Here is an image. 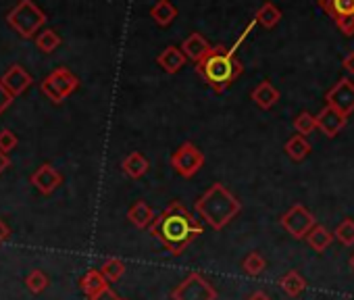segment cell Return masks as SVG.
<instances>
[{
	"instance_id": "obj_1",
	"label": "cell",
	"mask_w": 354,
	"mask_h": 300,
	"mask_svg": "<svg viewBox=\"0 0 354 300\" xmlns=\"http://www.w3.org/2000/svg\"><path fill=\"white\" fill-rule=\"evenodd\" d=\"M203 232L198 217H194L182 203H171L150 225V236L173 256L184 254Z\"/></svg>"
},
{
	"instance_id": "obj_2",
	"label": "cell",
	"mask_w": 354,
	"mask_h": 300,
	"mask_svg": "<svg viewBox=\"0 0 354 300\" xmlns=\"http://www.w3.org/2000/svg\"><path fill=\"white\" fill-rule=\"evenodd\" d=\"M254 26H257V21L252 19V21L244 28V32L240 34V38L236 40L234 46L225 48L223 44H217V46L211 48V53H209L201 63H196V73L211 86L213 92L223 94V92L230 90V88L236 84V79L244 73V65H242V61L236 57V53H238V48L242 46V42L246 40V36L254 30Z\"/></svg>"
},
{
	"instance_id": "obj_3",
	"label": "cell",
	"mask_w": 354,
	"mask_h": 300,
	"mask_svg": "<svg viewBox=\"0 0 354 300\" xmlns=\"http://www.w3.org/2000/svg\"><path fill=\"white\" fill-rule=\"evenodd\" d=\"M194 211L211 229L219 232L242 213V203L225 188V184L217 182L194 203Z\"/></svg>"
},
{
	"instance_id": "obj_4",
	"label": "cell",
	"mask_w": 354,
	"mask_h": 300,
	"mask_svg": "<svg viewBox=\"0 0 354 300\" xmlns=\"http://www.w3.org/2000/svg\"><path fill=\"white\" fill-rule=\"evenodd\" d=\"M7 24L21 38H34L36 34H40V28H44L46 15L34 0H19L17 7L11 9V13L7 15Z\"/></svg>"
},
{
	"instance_id": "obj_5",
	"label": "cell",
	"mask_w": 354,
	"mask_h": 300,
	"mask_svg": "<svg viewBox=\"0 0 354 300\" xmlns=\"http://www.w3.org/2000/svg\"><path fill=\"white\" fill-rule=\"evenodd\" d=\"M77 88H80V79H77V75H75L71 69H67V67H57V69L50 71V73L42 79V84H40L42 94H44L48 100H53L55 104H59V102H63L65 98H69Z\"/></svg>"
},
{
	"instance_id": "obj_6",
	"label": "cell",
	"mask_w": 354,
	"mask_h": 300,
	"mask_svg": "<svg viewBox=\"0 0 354 300\" xmlns=\"http://www.w3.org/2000/svg\"><path fill=\"white\" fill-rule=\"evenodd\" d=\"M169 163H171V167L175 169L177 176H182L186 180H192L205 167V155H203V150L194 142H184L171 155Z\"/></svg>"
},
{
	"instance_id": "obj_7",
	"label": "cell",
	"mask_w": 354,
	"mask_h": 300,
	"mask_svg": "<svg viewBox=\"0 0 354 300\" xmlns=\"http://www.w3.org/2000/svg\"><path fill=\"white\" fill-rule=\"evenodd\" d=\"M173 300H217L215 285L201 273H190L171 290Z\"/></svg>"
},
{
	"instance_id": "obj_8",
	"label": "cell",
	"mask_w": 354,
	"mask_h": 300,
	"mask_svg": "<svg viewBox=\"0 0 354 300\" xmlns=\"http://www.w3.org/2000/svg\"><path fill=\"white\" fill-rule=\"evenodd\" d=\"M279 225L294 238V240H304L306 234L317 225L315 215L304 207V205H292L281 217Z\"/></svg>"
},
{
	"instance_id": "obj_9",
	"label": "cell",
	"mask_w": 354,
	"mask_h": 300,
	"mask_svg": "<svg viewBox=\"0 0 354 300\" xmlns=\"http://www.w3.org/2000/svg\"><path fill=\"white\" fill-rule=\"evenodd\" d=\"M325 102L327 106L350 117L354 113V82L350 77H339L337 84L325 92Z\"/></svg>"
},
{
	"instance_id": "obj_10",
	"label": "cell",
	"mask_w": 354,
	"mask_h": 300,
	"mask_svg": "<svg viewBox=\"0 0 354 300\" xmlns=\"http://www.w3.org/2000/svg\"><path fill=\"white\" fill-rule=\"evenodd\" d=\"M30 182H32V186H34L42 196H50V194L63 184V176H61L50 163H44V165H40V167L32 174Z\"/></svg>"
},
{
	"instance_id": "obj_11",
	"label": "cell",
	"mask_w": 354,
	"mask_h": 300,
	"mask_svg": "<svg viewBox=\"0 0 354 300\" xmlns=\"http://www.w3.org/2000/svg\"><path fill=\"white\" fill-rule=\"evenodd\" d=\"M315 117H317V129L321 133H325L327 138H335L346 127V123H348V117L346 115H342L339 111H335V109H331L327 104Z\"/></svg>"
},
{
	"instance_id": "obj_12",
	"label": "cell",
	"mask_w": 354,
	"mask_h": 300,
	"mask_svg": "<svg viewBox=\"0 0 354 300\" xmlns=\"http://www.w3.org/2000/svg\"><path fill=\"white\" fill-rule=\"evenodd\" d=\"M186 61L188 57L184 55L182 46H173L169 44L167 48L160 50V55L156 57V63L162 71H167L169 75H175V73H180L184 67H186Z\"/></svg>"
},
{
	"instance_id": "obj_13",
	"label": "cell",
	"mask_w": 354,
	"mask_h": 300,
	"mask_svg": "<svg viewBox=\"0 0 354 300\" xmlns=\"http://www.w3.org/2000/svg\"><path fill=\"white\" fill-rule=\"evenodd\" d=\"M3 79V84H5V88L13 94V96H19V94H24L32 84H34V77L21 67V65H11L7 71H5V75L0 77Z\"/></svg>"
},
{
	"instance_id": "obj_14",
	"label": "cell",
	"mask_w": 354,
	"mask_h": 300,
	"mask_svg": "<svg viewBox=\"0 0 354 300\" xmlns=\"http://www.w3.org/2000/svg\"><path fill=\"white\" fill-rule=\"evenodd\" d=\"M211 44H209V40L203 36V34H198V32H194V34H190L184 42H182V50H184V55L188 57V61H194V63H201L209 53H211Z\"/></svg>"
},
{
	"instance_id": "obj_15",
	"label": "cell",
	"mask_w": 354,
	"mask_h": 300,
	"mask_svg": "<svg viewBox=\"0 0 354 300\" xmlns=\"http://www.w3.org/2000/svg\"><path fill=\"white\" fill-rule=\"evenodd\" d=\"M250 98L257 102L259 109L269 111V109H273V106L277 104V100H279V90H277L271 82L265 79V82H261V84H257V86L252 88Z\"/></svg>"
},
{
	"instance_id": "obj_16",
	"label": "cell",
	"mask_w": 354,
	"mask_h": 300,
	"mask_svg": "<svg viewBox=\"0 0 354 300\" xmlns=\"http://www.w3.org/2000/svg\"><path fill=\"white\" fill-rule=\"evenodd\" d=\"M127 219H129V223H131L133 227L146 229V227H150V225L154 223L156 215H154V211H152V207H150L148 203L136 200V203L129 207V211H127Z\"/></svg>"
},
{
	"instance_id": "obj_17",
	"label": "cell",
	"mask_w": 354,
	"mask_h": 300,
	"mask_svg": "<svg viewBox=\"0 0 354 300\" xmlns=\"http://www.w3.org/2000/svg\"><path fill=\"white\" fill-rule=\"evenodd\" d=\"M121 169H123V174H125L127 178L140 180V178H144V176L148 174L150 163H148V159H146L142 153H138V150H136V153H129V155L123 159Z\"/></svg>"
},
{
	"instance_id": "obj_18",
	"label": "cell",
	"mask_w": 354,
	"mask_h": 300,
	"mask_svg": "<svg viewBox=\"0 0 354 300\" xmlns=\"http://www.w3.org/2000/svg\"><path fill=\"white\" fill-rule=\"evenodd\" d=\"M317 5L333 21L342 17H354V0H317Z\"/></svg>"
},
{
	"instance_id": "obj_19",
	"label": "cell",
	"mask_w": 354,
	"mask_h": 300,
	"mask_svg": "<svg viewBox=\"0 0 354 300\" xmlns=\"http://www.w3.org/2000/svg\"><path fill=\"white\" fill-rule=\"evenodd\" d=\"M80 288H82V292L88 296V300H90L92 296H96L98 292H102L104 288H109V281H106V277L100 273V269H88V271L82 275V279H80Z\"/></svg>"
},
{
	"instance_id": "obj_20",
	"label": "cell",
	"mask_w": 354,
	"mask_h": 300,
	"mask_svg": "<svg viewBox=\"0 0 354 300\" xmlns=\"http://www.w3.org/2000/svg\"><path fill=\"white\" fill-rule=\"evenodd\" d=\"M150 17L154 19L156 26L160 28H169L175 19H177V9L171 0H156L150 9Z\"/></svg>"
},
{
	"instance_id": "obj_21",
	"label": "cell",
	"mask_w": 354,
	"mask_h": 300,
	"mask_svg": "<svg viewBox=\"0 0 354 300\" xmlns=\"http://www.w3.org/2000/svg\"><path fill=\"white\" fill-rule=\"evenodd\" d=\"M283 150H286V155L292 159V161H296V163H300V161H304L308 155H310V150H313V146H310V142L306 140V135H300V133H294L288 142H286V146H283Z\"/></svg>"
},
{
	"instance_id": "obj_22",
	"label": "cell",
	"mask_w": 354,
	"mask_h": 300,
	"mask_svg": "<svg viewBox=\"0 0 354 300\" xmlns=\"http://www.w3.org/2000/svg\"><path fill=\"white\" fill-rule=\"evenodd\" d=\"M306 244L315 250V252H325L329 248V244L333 242V234L325 227V225H315L308 234H306Z\"/></svg>"
},
{
	"instance_id": "obj_23",
	"label": "cell",
	"mask_w": 354,
	"mask_h": 300,
	"mask_svg": "<svg viewBox=\"0 0 354 300\" xmlns=\"http://www.w3.org/2000/svg\"><path fill=\"white\" fill-rule=\"evenodd\" d=\"M254 21L259 26H263L265 30H273L281 21V11L271 3V0H267V3H263L259 7V11L254 13Z\"/></svg>"
},
{
	"instance_id": "obj_24",
	"label": "cell",
	"mask_w": 354,
	"mask_h": 300,
	"mask_svg": "<svg viewBox=\"0 0 354 300\" xmlns=\"http://www.w3.org/2000/svg\"><path fill=\"white\" fill-rule=\"evenodd\" d=\"M279 288L283 294H288L290 298H296L304 292L306 288V279L298 273V271H288L286 275L279 277Z\"/></svg>"
},
{
	"instance_id": "obj_25",
	"label": "cell",
	"mask_w": 354,
	"mask_h": 300,
	"mask_svg": "<svg viewBox=\"0 0 354 300\" xmlns=\"http://www.w3.org/2000/svg\"><path fill=\"white\" fill-rule=\"evenodd\" d=\"M100 273L106 277V281L115 283V281H119L125 275V263L119 256H111V259H106L100 265Z\"/></svg>"
},
{
	"instance_id": "obj_26",
	"label": "cell",
	"mask_w": 354,
	"mask_h": 300,
	"mask_svg": "<svg viewBox=\"0 0 354 300\" xmlns=\"http://www.w3.org/2000/svg\"><path fill=\"white\" fill-rule=\"evenodd\" d=\"M26 285L32 294H42L50 285V277L42 269H32L26 277Z\"/></svg>"
},
{
	"instance_id": "obj_27",
	"label": "cell",
	"mask_w": 354,
	"mask_h": 300,
	"mask_svg": "<svg viewBox=\"0 0 354 300\" xmlns=\"http://www.w3.org/2000/svg\"><path fill=\"white\" fill-rule=\"evenodd\" d=\"M36 46H38L42 53H55V50L61 46V36H59L55 30H42V32L36 36Z\"/></svg>"
},
{
	"instance_id": "obj_28",
	"label": "cell",
	"mask_w": 354,
	"mask_h": 300,
	"mask_svg": "<svg viewBox=\"0 0 354 300\" xmlns=\"http://www.w3.org/2000/svg\"><path fill=\"white\" fill-rule=\"evenodd\" d=\"M265 267H267V261H265V256H263L261 252H257V250H252L250 254H246V259L242 261V269H244L248 275H252V277H259V275L265 271Z\"/></svg>"
},
{
	"instance_id": "obj_29",
	"label": "cell",
	"mask_w": 354,
	"mask_h": 300,
	"mask_svg": "<svg viewBox=\"0 0 354 300\" xmlns=\"http://www.w3.org/2000/svg\"><path fill=\"white\" fill-rule=\"evenodd\" d=\"M333 238L344 246H354V221L350 217L342 219V223L333 232Z\"/></svg>"
},
{
	"instance_id": "obj_30",
	"label": "cell",
	"mask_w": 354,
	"mask_h": 300,
	"mask_svg": "<svg viewBox=\"0 0 354 300\" xmlns=\"http://www.w3.org/2000/svg\"><path fill=\"white\" fill-rule=\"evenodd\" d=\"M294 129H296V133H300V135H308L310 131L317 129V117L310 115L308 111H302V113L296 115V119H294Z\"/></svg>"
},
{
	"instance_id": "obj_31",
	"label": "cell",
	"mask_w": 354,
	"mask_h": 300,
	"mask_svg": "<svg viewBox=\"0 0 354 300\" xmlns=\"http://www.w3.org/2000/svg\"><path fill=\"white\" fill-rule=\"evenodd\" d=\"M17 144H19V138H17L15 131H11V129H3V131H0V150H3L5 155H9L11 150H15Z\"/></svg>"
},
{
	"instance_id": "obj_32",
	"label": "cell",
	"mask_w": 354,
	"mask_h": 300,
	"mask_svg": "<svg viewBox=\"0 0 354 300\" xmlns=\"http://www.w3.org/2000/svg\"><path fill=\"white\" fill-rule=\"evenodd\" d=\"M13 100H15V96L5 88L3 79H0V115H3V113L13 104Z\"/></svg>"
},
{
	"instance_id": "obj_33",
	"label": "cell",
	"mask_w": 354,
	"mask_h": 300,
	"mask_svg": "<svg viewBox=\"0 0 354 300\" xmlns=\"http://www.w3.org/2000/svg\"><path fill=\"white\" fill-rule=\"evenodd\" d=\"M335 26L342 32V36H346V38L354 36V17H342V19L335 21Z\"/></svg>"
},
{
	"instance_id": "obj_34",
	"label": "cell",
	"mask_w": 354,
	"mask_h": 300,
	"mask_svg": "<svg viewBox=\"0 0 354 300\" xmlns=\"http://www.w3.org/2000/svg\"><path fill=\"white\" fill-rule=\"evenodd\" d=\"M90 300H119V296H117V292L109 285V288H104L102 292H98L96 296H92Z\"/></svg>"
},
{
	"instance_id": "obj_35",
	"label": "cell",
	"mask_w": 354,
	"mask_h": 300,
	"mask_svg": "<svg viewBox=\"0 0 354 300\" xmlns=\"http://www.w3.org/2000/svg\"><path fill=\"white\" fill-rule=\"evenodd\" d=\"M342 67L346 69V73L354 75V50H352L350 55H346V57H344V61H342Z\"/></svg>"
},
{
	"instance_id": "obj_36",
	"label": "cell",
	"mask_w": 354,
	"mask_h": 300,
	"mask_svg": "<svg viewBox=\"0 0 354 300\" xmlns=\"http://www.w3.org/2000/svg\"><path fill=\"white\" fill-rule=\"evenodd\" d=\"M9 240H11V227L3 219H0V244H5Z\"/></svg>"
},
{
	"instance_id": "obj_37",
	"label": "cell",
	"mask_w": 354,
	"mask_h": 300,
	"mask_svg": "<svg viewBox=\"0 0 354 300\" xmlns=\"http://www.w3.org/2000/svg\"><path fill=\"white\" fill-rule=\"evenodd\" d=\"M7 167H11V159H9V155H5L3 150H0V176H3V171Z\"/></svg>"
},
{
	"instance_id": "obj_38",
	"label": "cell",
	"mask_w": 354,
	"mask_h": 300,
	"mask_svg": "<svg viewBox=\"0 0 354 300\" xmlns=\"http://www.w3.org/2000/svg\"><path fill=\"white\" fill-rule=\"evenodd\" d=\"M246 300H271V296H269L267 292H263V290H257V292H252Z\"/></svg>"
},
{
	"instance_id": "obj_39",
	"label": "cell",
	"mask_w": 354,
	"mask_h": 300,
	"mask_svg": "<svg viewBox=\"0 0 354 300\" xmlns=\"http://www.w3.org/2000/svg\"><path fill=\"white\" fill-rule=\"evenodd\" d=\"M348 263H350V267H352V271H354V254L350 256V261H348Z\"/></svg>"
},
{
	"instance_id": "obj_40",
	"label": "cell",
	"mask_w": 354,
	"mask_h": 300,
	"mask_svg": "<svg viewBox=\"0 0 354 300\" xmlns=\"http://www.w3.org/2000/svg\"><path fill=\"white\" fill-rule=\"evenodd\" d=\"M119 300H127V298H119Z\"/></svg>"
}]
</instances>
